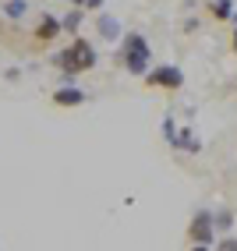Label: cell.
I'll use <instances>...</instances> for the list:
<instances>
[{
  "label": "cell",
  "mask_w": 237,
  "mask_h": 251,
  "mask_svg": "<svg viewBox=\"0 0 237 251\" xmlns=\"http://www.w3.org/2000/svg\"><path fill=\"white\" fill-rule=\"evenodd\" d=\"M163 135H166V142H170L174 149H184V152H202V142L195 138V131L191 127H177V121L174 117H166L163 121Z\"/></svg>",
  "instance_id": "cell-5"
},
{
  "label": "cell",
  "mask_w": 237,
  "mask_h": 251,
  "mask_svg": "<svg viewBox=\"0 0 237 251\" xmlns=\"http://www.w3.org/2000/svg\"><path fill=\"white\" fill-rule=\"evenodd\" d=\"M149 64H152V50L145 36H138V32L121 36V68H128V75H145Z\"/></svg>",
  "instance_id": "cell-2"
},
{
  "label": "cell",
  "mask_w": 237,
  "mask_h": 251,
  "mask_svg": "<svg viewBox=\"0 0 237 251\" xmlns=\"http://www.w3.org/2000/svg\"><path fill=\"white\" fill-rule=\"evenodd\" d=\"M60 32H64V22L57 18V14H43L39 25H36V39H39V43H53Z\"/></svg>",
  "instance_id": "cell-7"
},
{
  "label": "cell",
  "mask_w": 237,
  "mask_h": 251,
  "mask_svg": "<svg viewBox=\"0 0 237 251\" xmlns=\"http://www.w3.org/2000/svg\"><path fill=\"white\" fill-rule=\"evenodd\" d=\"M25 11H28V4H25V0H7V7H4V14H7V18H22Z\"/></svg>",
  "instance_id": "cell-11"
},
{
  "label": "cell",
  "mask_w": 237,
  "mask_h": 251,
  "mask_svg": "<svg viewBox=\"0 0 237 251\" xmlns=\"http://www.w3.org/2000/svg\"><path fill=\"white\" fill-rule=\"evenodd\" d=\"M85 7L89 11H99V7H103V0H85Z\"/></svg>",
  "instance_id": "cell-15"
},
{
  "label": "cell",
  "mask_w": 237,
  "mask_h": 251,
  "mask_svg": "<svg viewBox=\"0 0 237 251\" xmlns=\"http://www.w3.org/2000/svg\"><path fill=\"white\" fill-rule=\"evenodd\" d=\"M57 68H60V75H64L67 81H75V75L96 68V46H92L89 39L75 36L71 46H67L64 53H57Z\"/></svg>",
  "instance_id": "cell-1"
},
{
  "label": "cell",
  "mask_w": 237,
  "mask_h": 251,
  "mask_svg": "<svg viewBox=\"0 0 237 251\" xmlns=\"http://www.w3.org/2000/svg\"><path fill=\"white\" fill-rule=\"evenodd\" d=\"M209 11H212V18H216V22H230V14H234V0H212Z\"/></svg>",
  "instance_id": "cell-9"
},
{
  "label": "cell",
  "mask_w": 237,
  "mask_h": 251,
  "mask_svg": "<svg viewBox=\"0 0 237 251\" xmlns=\"http://www.w3.org/2000/svg\"><path fill=\"white\" fill-rule=\"evenodd\" d=\"M60 22H64V32H71V36H75V32L81 28V11H71V14L60 18Z\"/></svg>",
  "instance_id": "cell-12"
},
{
  "label": "cell",
  "mask_w": 237,
  "mask_h": 251,
  "mask_svg": "<svg viewBox=\"0 0 237 251\" xmlns=\"http://www.w3.org/2000/svg\"><path fill=\"white\" fill-rule=\"evenodd\" d=\"M96 32H99V39H103V43H117L124 36L121 22H117L113 14H103V11H99V18H96Z\"/></svg>",
  "instance_id": "cell-6"
},
{
  "label": "cell",
  "mask_w": 237,
  "mask_h": 251,
  "mask_svg": "<svg viewBox=\"0 0 237 251\" xmlns=\"http://www.w3.org/2000/svg\"><path fill=\"white\" fill-rule=\"evenodd\" d=\"M212 223H216V230H219V233H227V230H230V223H234V216H230L227 209H212Z\"/></svg>",
  "instance_id": "cell-10"
},
{
  "label": "cell",
  "mask_w": 237,
  "mask_h": 251,
  "mask_svg": "<svg viewBox=\"0 0 237 251\" xmlns=\"http://www.w3.org/2000/svg\"><path fill=\"white\" fill-rule=\"evenodd\" d=\"M216 223H212V209H198L195 216H191V223H188V241L195 244V248H216Z\"/></svg>",
  "instance_id": "cell-3"
},
{
  "label": "cell",
  "mask_w": 237,
  "mask_h": 251,
  "mask_svg": "<svg viewBox=\"0 0 237 251\" xmlns=\"http://www.w3.org/2000/svg\"><path fill=\"white\" fill-rule=\"evenodd\" d=\"M230 22H234V39H230V46H234V53H237V11L230 14Z\"/></svg>",
  "instance_id": "cell-14"
},
{
  "label": "cell",
  "mask_w": 237,
  "mask_h": 251,
  "mask_svg": "<svg viewBox=\"0 0 237 251\" xmlns=\"http://www.w3.org/2000/svg\"><path fill=\"white\" fill-rule=\"evenodd\" d=\"M85 99H89V96L81 92L78 85H64V89L53 92V103H57V106H81Z\"/></svg>",
  "instance_id": "cell-8"
},
{
  "label": "cell",
  "mask_w": 237,
  "mask_h": 251,
  "mask_svg": "<svg viewBox=\"0 0 237 251\" xmlns=\"http://www.w3.org/2000/svg\"><path fill=\"white\" fill-rule=\"evenodd\" d=\"M216 248H227V251H237V237H223V241H216Z\"/></svg>",
  "instance_id": "cell-13"
},
{
  "label": "cell",
  "mask_w": 237,
  "mask_h": 251,
  "mask_svg": "<svg viewBox=\"0 0 237 251\" xmlns=\"http://www.w3.org/2000/svg\"><path fill=\"white\" fill-rule=\"evenodd\" d=\"M142 78H145V85H152V89H166V92L184 89V71L177 68V64H156V68H149Z\"/></svg>",
  "instance_id": "cell-4"
}]
</instances>
